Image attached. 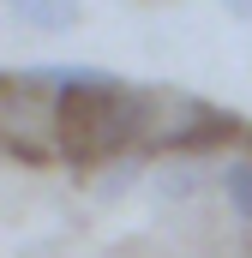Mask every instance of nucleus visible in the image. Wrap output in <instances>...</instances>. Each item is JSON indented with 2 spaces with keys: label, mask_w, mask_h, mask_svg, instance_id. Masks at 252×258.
Instances as JSON below:
<instances>
[{
  "label": "nucleus",
  "mask_w": 252,
  "mask_h": 258,
  "mask_svg": "<svg viewBox=\"0 0 252 258\" xmlns=\"http://www.w3.org/2000/svg\"><path fill=\"white\" fill-rule=\"evenodd\" d=\"M6 12L30 30H72L78 24V0H6Z\"/></svg>",
  "instance_id": "7ed1b4c3"
},
{
  "label": "nucleus",
  "mask_w": 252,
  "mask_h": 258,
  "mask_svg": "<svg viewBox=\"0 0 252 258\" xmlns=\"http://www.w3.org/2000/svg\"><path fill=\"white\" fill-rule=\"evenodd\" d=\"M60 66H30V72H0V150L18 162H54L60 138Z\"/></svg>",
  "instance_id": "f03ea898"
},
{
  "label": "nucleus",
  "mask_w": 252,
  "mask_h": 258,
  "mask_svg": "<svg viewBox=\"0 0 252 258\" xmlns=\"http://www.w3.org/2000/svg\"><path fill=\"white\" fill-rule=\"evenodd\" d=\"M222 6H228L234 18H252V0H222Z\"/></svg>",
  "instance_id": "39448f33"
},
{
  "label": "nucleus",
  "mask_w": 252,
  "mask_h": 258,
  "mask_svg": "<svg viewBox=\"0 0 252 258\" xmlns=\"http://www.w3.org/2000/svg\"><path fill=\"white\" fill-rule=\"evenodd\" d=\"M222 192H228V204H234V216L252 222V156H240V162L222 168Z\"/></svg>",
  "instance_id": "20e7f679"
},
{
  "label": "nucleus",
  "mask_w": 252,
  "mask_h": 258,
  "mask_svg": "<svg viewBox=\"0 0 252 258\" xmlns=\"http://www.w3.org/2000/svg\"><path fill=\"white\" fill-rule=\"evenodd\" d=\"M132 126H138V90H132V84H120L114 72L60 66V114H54V138H60V156H66V162L96 168V162L132 150Z\"/></svg>",
  "instance_id": "f257e3e1"
}]
</instances>
